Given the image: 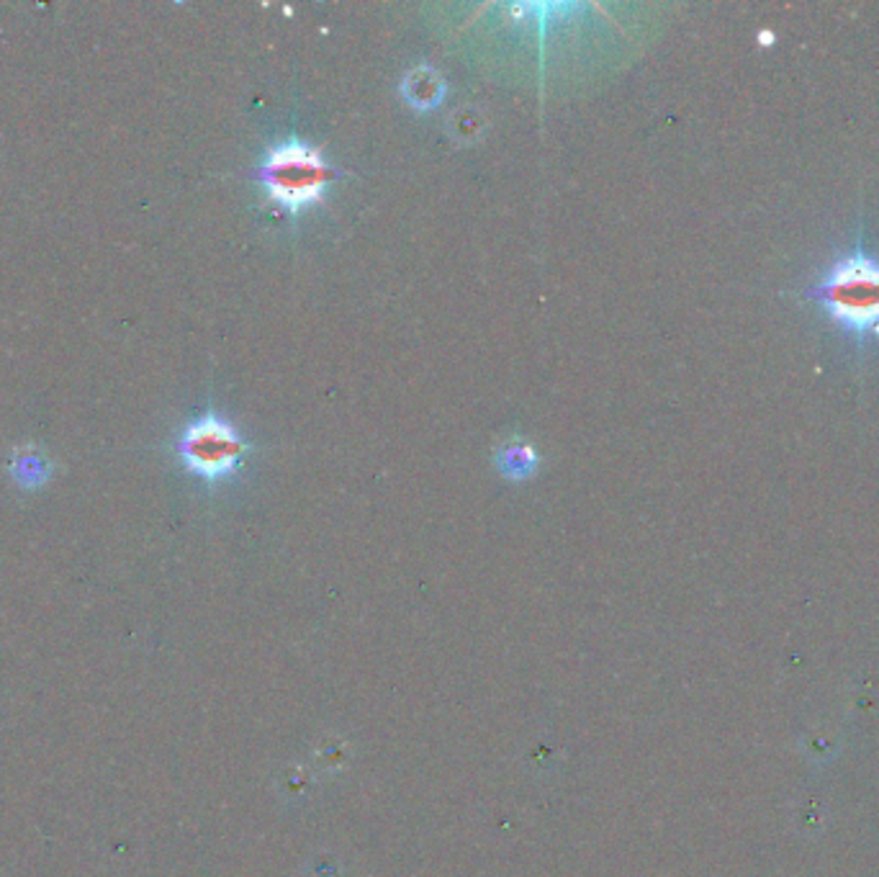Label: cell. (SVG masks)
<instances>
[{
	"instance_id": "6da1fadb",
	"label": "cell",
	"mask_w": 879,
	"mask_h": 877,
	"mask_svg": "<svg viewBox=\"0 0 879 877\" xmlns=\"http://www.w3.org/2000/svg\"><path fill=\"white\" fill-rule=\"evenodd\" d=\"M848 337L864 345L879 340V257L864 248L848 250L818 284L805 291Z\"/></svg>"
},
{
	"instance_id": "7a4b0ae2",
	"label": "cell",
	"mask_w": 879,
	"mask_h": 877,
	"mask_svg": "<svg viewBox=\"0 0 879 877\" xmlns=\"http://www.w3.org/2000/svg\"><path fill=\"white\" fill-rule=\"evenodd\" d=\"M333 176L320 149L297 140L270 147L257 170L265 196L288 214L320 204Z\"/></svg>"
},
{
	"instance_id": "3957f363",
	"label": "cell",
	"mask_w": 879,
	"mask_h": 877,
	"mask_svg": "<svg viewBox=\"0 0 879 877\" xmlns=\"http://www.w3.org/2000/svg\"><path fill=\"white\" fill-rule=\"evenodd\" d=\"M248 443L242 435L221 420L219 415H204L183 430L178 441V456L185 469L206 481L229 479L240 469Z\"/></svg>"
},
{
	"instance_id": "277c9868",
	"label": "cell",
	"mask_w": 879,
	"mask_h": 877,
	"mask_svg": "<svg viewBox=\"0 0 879 877\" xmlns=\"http://www.w3.org/2000/svg\"><path fill=\"white\" fill-rule=\"evenodd\" d=\"M9 471L19 486L39 489L41 484H47L49 473H52V466H49L47 456L41 450L21 448L13 453Z\"/></svg>"
},
{
	"instance_id": "5b68a950",
	"label": "cell",
	"mask_w": 879,
	"mask_h": 877,
	"mask_svg": "<svg viewBox=\"0 0 879 877\" xmlns=\"http://www.w3.org/2000/svg\"><path fill=\"white\" fill-rule=\"evenodd\" d=\"M443 93H445L443 81L428 68L414 70V73L405 81V96L409 98V104L420 111L435 109L440 98H443Z\"/></svg>"
},
{
	"instance_id": "8992f818",
	"label": "cell",
	"mask_w": 879,
	"mask_h": 877,
	"mask_svg": "<svg viewBox=\"0 0 879 877\" xmlns=\"http://www.w3.org/2000/svg\"><path fill=\"white\" fill-rule=\"evenodd\" d=\"M499 466L507 477H515V479L528 477V473L535 469V453H532V448H528V445L511 443L502 450Z\"/></svg>"
}]
</instances>
